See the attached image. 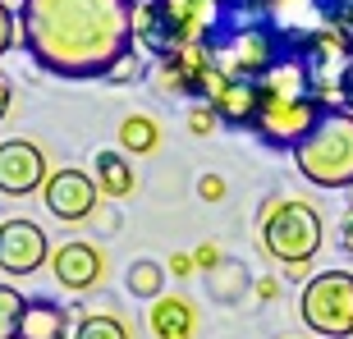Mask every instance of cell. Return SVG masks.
I'll list each match as a JSON object with an SVG mask.
<instances>
[{
	"mask_svg": "<svg viewBox=\"0 0 353 339\" xmlns=\"http://www.w3.org/2000/svg\"><path fill=\"white\" fill-rule=\"evenodd\" d=\"M138 41V0H23L19 46L41 74L105 79Z\"/></svg>",
	"mask_w": 353,
	"mask_h": 339,
	"instance_id": "6da1fadb",
	"label": "cell"
},
{
	"mask_svg": "<svg viewBox=\"0 0 353 339\" xmlns=\"http://www.w3.org/2000/svg\"><path fill=\"white\" fill-rule=\"evenodd\" d=\"M326 110H330V101L316 96V92L299 79V69L280 65L271 79L262 83V115L252 124V138H257L266 152H294V147L321 124Z\"/></svg>",
	"mask_w": 353,
	"mask_h": 339,
	"instance_id": "7a4b0ae2",
	"label": "cell"
},
{
	"mask_svg": "<svg viewBox=\"0 0 353 339\" xmlns=\"http://www.w3.org/2000/svg\"><path fill=\"white\" fill-rule=\"evenodd\" d=\"M257 238H262L266 257L289 271V266H312L321 238H326V225L307 197H266L257 211Z\"/></svg>",
	"mask_w": 353,
	"mask_h": 339,
	"instance_id": "3957f363",
	"label": "cell"
},
{
	"mask_svg": "<svg viewBox=\"0 0 353 339\" xmlns=\"http://www.w3.org/2000/svg\"><path fill=\"white\" fill-rule=\"evenodd\" d=\"M289 156H294V170H299L307 183L349 193L353 188V110L330 105L326 115H321V124H316Z\"/></svg>",
	"mask_w": 353,
	"mask_h": 339,
	"instance_id": "277c9868",
	"label": "cell"
},
{
	"mask_svg": "<svg viewBox=\"0 0 353 339\" xmlns=\"http://www.w3.org/2000/svg\"><path fill=\"white\" fill-rule=\"evenodd\" d=\"M299 321L321 339H353V271H316L299 294Z\"/></svg>",
	"mask_w": 353,
	"mask_h": 339,
	"instance_id": "5b68a950",
	"label": "cell"
},
{
	"mask_svg": "<svg viewBox=\"0 0 353 339\" xmlns=\"http://www.w3.org/2000/svg\"><path fill=\"white\" fill-rule=\"evenodd\" d=\"M152 88L161 96H174V101H188V105H207L221 88V74L211 69L207 51L202 46H179V51H165L157 55L152 65Z\"/></svg>",
	"mask_w": 353,
	"mask_h": 339,
	"instance_id": "8992f818",
	"label": "cell"
},
{
	"mask_svg": "<svg viewBox=\"0 0 353 339\" xmlns=\"http://www.w3.org/2000/svg\"><path fill=\"white\" fill-rule=\"evenodd\" d=\"M51 252H55L51 238H46V229L37 220H28V216L0 220V271L10 280H28L41 266H51Z\"/></svg>",
	"mask_w": 353,
	"mask_h": 339,
	"instance_id": "52a82bcc",
	"label": "cell"
},
{
	"mask_svg": "<svg viewBox=\"0 0 353 339\" xmlns=\"http://www.w3.org/2000/svg\"><path fill=\"white\" fill-rule=\"evenodd\" d=\"M41 202H46V211L55 220L88 225L97 216V207H101V188H97V179L88 170L65 165V170H51V179L41 183Z\"/></svg>",
	"mask_w": 353,
	"mask_h": 339,
	"instance_id": "ba28073f",
	"label": "cell"
},
{
	"mask_svg": "<svg viewBox=\"0 0 353 339\" xmlns=\"http://www.w3.org/2000/svg\"><path fill=\"white\" fill-rule=\"evenodd\" d=\"M51 179L46 152L32 138H5L0 143V197H32Z\"/></svg>",
	"mask_w": 353,
	"mask_h": 339,
	"instance_id": "9c48e42d",
	"label": "cell"
},
{
	"mask_svg": "<svg viewBox=\"0 0 353 339\" xmlns=\"http://www.w3.org/2000/svg\"><path fill=\"white\" fill-rule=\"evenodd\" d=\"M51 275L55 285L69 289V294H88L105 280V252L88 238H69L51 252Z\"/></svg>",
	"mask_w": 353,
	"mask_h": 339,
	"instance_id": "30bf717a",
	"label": "cell"
},
{
	"mask_svg": "<svg viewBox=\"0 0 353 339\" xmlns=\"http://www.w3.org/2000/svg\"><path fill=\"white\" fill-rule=\"evenodd\" d=\"M207 105L216 110L221 129L252 133V124H257V115H262V83H221Z\"/></svg>",
	"mask_w": 353,
	"mask_h": 339,
	"instance_id": "8fae6325",
	"label": "cell"
},
{
	"mask_svg": "<svg viewBox=\"0 0 353 339\" xmlns=\"http://www.w3.org/2000/svg\"><path fill=\"white\" fill-rule=\"evenodd\" d=\"M74 307L55 298H28L23 302V321H19V339H74Z\"/></svg>",
	"mask_w": 353,
	"mask_h": 339,
	"instance_id": "7c38bea8",
	"label": "cell"
},
{
	"mask_svg": "<svg viewBox=\"0 0 353 339\" xmlns=\"http://www.w3.org/2000/svg\"><path fill=\"white\" fill-rule=\"evenodd\" d=\"M275 28L285 32V41L312 32V28H330V5L335 0H262Z\"/></svg>",
	"mask_w": 353,
	"mask_h": 339,
	"instance_id": "4fadbf2b",
	"label": "cell"
},
{
	"mask_svg": "<svg viewBox=\"0 0 353 339\" xmlns=\"http://www.w3.org/2000/svg\"><path fill=\"white\" fill-rule=\"evenodd\" d=\"M147 326L157 339H197V307L183 294H161L147 312Z\"/></svg>",
	"mask_w": 353,
	"mask_h": 339,
	"instance_id": "5bb4252c",
	"label": "cell"
},
{
	"mask_svg": "<svg viewBox=\"0 0 353 339\" xmlns=\"http://www.w3.org/2000/svg\"><path fill=\"white\" fill-rule=\"evenodd\" d=\"M92 179H97L101 197H110V202H124V197L138 193V174H133V161H129V152H119V147H105V152H97Z\"/></svg>",
	"mask_w": 353,
	"mask_h": 339,
	"instance_id": "9a60e30c",
	"label": "cell"
},
{
	"mask_svg": "<svg viewBox=\"0 0 353 339\" xmlns=\"http://www.w3.org/2000/svg\"><path fill=\"white\" fill-rule=\"evenodd\" d=\"M165 261L157 257H133L129 271H124V294L129 298H143V302H157L161 294H165Z\"/></svg>",
	"mask_w": 353,
	"mask_h": 339,
	"instance_id": "2e32d148",
	"label": "cell"
},
{
	"mask_svg": "<svg viewBox=\"0 0 353 339\" xmlns=\"http://www.w3.org/2000/svg\"><path fill=\"white\" fill-rule=\"evenodd\" d=\"M161 147V124L152 115H129L119 124V152H133V156H152Z\"/></svg>",
	"mask_w": 353,
	"mask_h": 339,
	"instance_id": "e0dca14e",
	"label": "cell"
},
{
	"mask_svg": "<svg viewBox=\"0 0 353 339\" xmlns=\"http://www.w3.org/2000/svg\"><path fill=\"white\" fill-rule=\"evenodd\" d=\"M248 285H252L248 266H243V261H230V257L207 275V289H211V298H216V302H239Z\"/></svg>",
	"mask_w": 353,
	"mask_h": 339,
	"instance_id": "ac0fdd59",
	"label": "cell"
},
{
	"mask_svg": "<svg viewBox=\"0 0 353 339\" xmlns=\"http://www.w3.org/2000/svg\"><path fill=\"white\" fill-rule=\"evenodd\" d=\"M74 339H133V330L119 312H83L74 321Z\"/></svg>",
	"mask_w": 353,
	"mask_h": 339,
	"instance_id": "d6986e66",
	"label": "cell"
},
{
	"mask_svg": "<svg viewBox=\"0 0 353 339\" xmlns=\"http://www.w3.org/2000/svg\"><path fill=\"white\" fill-rule=\"evenodd\" d=\"M23 294L0 280V339H19V321H23Z\"/></svg>",
	"mask_w": 353,
	"mask_h": 339,
	"instance_id": "ffe728a7",
	"label": "cell"
},
{
	"mask_svg": "<svg viewBox=\"0 0 353 339\" xmlns=\"http://www.w3.org/2000/svg\"><path fill=\"white\" fill-rule=\"evenodd\" d=\"M138 79H147V60H143L138 51H129L101 83H110V88H129V83H138Z\"/></svg>",
	"mask_w": 353,
	"mask_h": 339,
	"instance_id": "44dd1931",
	"label": "cell"
},
{
	"mask_svg": "<svg viewBox=\"0 0 353 339\" xmlns=\"http://www.w3.org/2000/svg\"><path fill=\"white\" fill-rule=\"evenodd\" d=\"M19 46V10H10V0H0V60Z\"/></svg>",
	"mask_w": 353,
	"mask_h": 339,
	"instance_id": "7402d4cb",
	"label": "cell"
},
{
	"mask_svg": "<svg viewBox=\"0 0 353 339\" xmlns=\"http://www.w3.org/2000/svg\"><path fill=\"white\" fill-rule=\"evenodd\" d=\"M216 129H221V119H216L211 105H193V110H188V133H193V138H207V133H216Z\"/></svg>",
	"mask_w": 353,
	"mask_h": 339,
	"instance_id": "603a6c76",
	"label": "cell"
},
{
	"mask_svg": "<svg viewBox=\"0 0 353 339\" xmlns=\"http://www.w3.org/2000/svg\"><path fill=\"white\" fill-rule=\"evenodd\" d=\"M330 28H335L344 41H353V0H335V5H330Z\"/></svg>",
	"mask_w": 353,
	"mask_h": 339,
	"instance_id": "cb8c5ba5",
	"label": "cell"
},
{
	"mask_svg": "<svg viewBox=\"0 0 353 339\" xmlns=\"http://www.w3.org/2000/svg\"><path fill=\"white\" fill-rule=\"evenodd\" d=\"M193 261H197V271H216V266H221V243H211V238H207V243H197V248H193Z\"/></svg>",
	"mask_w": 353,
	"mask_h": 339,
	"instance_id": "d4e9b609",
	"label": "cell"
},
{
	"mask_svg": "<svg viewBox=\"0 0 353 339\" xmlns=\"http://www.w3.org/2000/svg\"><path fill=\"white\" fill-rule=\"evenodd\" d=\"M225 193H230V188H225L221 174H202V179H197V197H202V202H225Z\"/></svg>",
	"mask_w": 353,
	"mask_h": 339,
	"instance_id": "484cf974",
	"label": "cell"
},
{
	"mask_svg": "<svg viewBox=\"0 0 353 339\" xmlns=\"http://www.w3.org/2000/svg\"><path fill=\"white\" fill-rule=\"evenodd\" d=\"M165 271L174 275V280H188V275L197 271V261H193V252H170V266Z\"/></svg>",
	"mask_w": 353,
	"mask_h": 339,
	"instance_id": "4316f807",
	"label": "cell"
},
{
	"mask_svg": "<svg viewBox=\"0 0 353 339\" xmlns=\"http://www.w3.org/2000/svg\"><path fill=\"white\" fill-rule=\"evenodd\" d=\"M335 105H344V110H353V65L344 69V79H340V92H335Z\"/></svg>",
	"mask_w": 353,
	"mask_h": 339,
	"instance_id": "83f0119b",
	"label": "cell"
},
{
	"mask_svg": "<svg viewBox=\"0 0 353 339\" xmlns=\"http://www.w3.org/2000/svg\"><path fill=\"white\" fill-rule=\"evenodd\" d=\"M340 252L353 257V211H344V220H340Z\"/></svg>",
	"mask_w": 353,
	"mask_h": 339,
	"instance_id": "f1b7e54d",
	"label": "cell"
},
{
	"mask_svg": "<svg viewBox=\"0 0 353 339\" xmlns=\"http://www.w3.org/2000/svg\"><path fill=\"white\" fill-rule=\"evenodd\" d=\"M14 110V83L0 74V124H5V115Z\"/></svg>",
	"mask_w": 353,
	"mask_h": 339,
	"instance_id": "f546056e",
	"label": "cell"
},
{
	"mask_svg": "<svg viewBox=\"0 0 353 339\" xmlns=\"http://www.w3.org/2000/svg\"><path fill=\"white\" fill-rule=\"evenodd\" d=\"M97 220H101V229H105V234H115V229H119V211L97 207Z\"/></svg>",
	"mask_w": 353,
	"mask_h": 339,
	"instance_id": "4dcf8cb0",
	"label": "cell"
},
{
	"mask_svg": "<svg viewBox=\"0 0 353 339\" xmlns=\"http://www.w3.org/2000/svg\"><path fill=\"white\" fill-rule=\"evenodd\" d=\"M275 294H280V285H275V280H257V298H262V302H271Z\"/></svg>",
	"mask_w": 353,
	"mask_h": 339,
	"instance_id": "1f68e13d",
	"label": "cell"
},
{
	"mask_svg": "<svg viewBox=\"0 0 353 339\" xmlns=\"http://www.w3.org/2000/svg\"><path fill=\"white\" fill-rule=\"evenodd\" d=\"M344 197H349V211H353V188H349V193H344Z\"/></svg>",
	"mask_w": 353,
	"mask_h": 339,
	"instance_id": "d6a6232c",
	"label": "cell"
},
{
	"mask_svg": "<svg viewBox=\"0 0 353 339\" xmlns=\"http://www.w3.org/2000/svg\"><path fill=\"white\" fill-rule=\"evenodd\" d=\"M19 5H23V0H19Z\"/></svg>",
	"mask_w": 353,
	"mask_h": 339,
	"instance_id": "836d02e7",
	"label": "cell"
},
{
	"mask_svg": "<svg viewBox=\"0 0 353 339\" xmlns=\"http://www.w3.org/2000/svg\"><path fill=\"white\" fill-rule=\"evenodd\" d=\"M294 339H299V335H294Z\"/></svg>",
	"mask_w": 353,
	"mask_h": 339,
	"instance_id": "e575fe53",
	"label": "cell"
}]
</instances>
